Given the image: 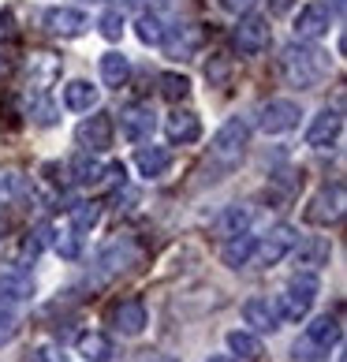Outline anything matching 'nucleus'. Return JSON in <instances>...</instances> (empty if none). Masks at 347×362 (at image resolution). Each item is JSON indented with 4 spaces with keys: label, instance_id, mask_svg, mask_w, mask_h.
Instances as JSON below:
<instances>
[{
    "label": "nucleus",
    "instance_id": "1",
    "mask_svg": "<svg viewBox=\"0 0 347 362\" xmlns=\"http://www.w3.org/2000/svg\"><path fill=\"white\" fill-rule=\"evenodd\" d=\"M329 71H332L329 52L317 49L314 42H291L280 52V75L295 90H317L329 78Z\"/></svg>",
    "mask_w": 347,
    "mask_h": 362
},
{
    "label": "nucleus",
    "instance_id": "2",
    "mask_svg": "<svg viewBox=\"0 0 347 362\" xmlns=\"http://www.w3.org/2000/svg\"><path fill=\"white\" fill-rule=\"evenodd\" d=\"M247 146H250V124L247 119H239V116L224 119L217 127V135L209 139V165L217 172H232L239 160H243Z\"/></svg>",
    "mask_w": 347,
    "mask_h": 362
},
{
    "label": "nucleus",
    "instance_id": "3",
    "mask_svg": "<svg viewBox=\"0 0 347 362\" xmlns=\"http://www.w3.org/2000/svg\"><path fill=\"white\" fill-rule=\"evenodd\" d=\"M317 291H322V280H317V273H295L288 280V288L276 295V310H280V321H306L314 310V299Z\"/></svg>",
    "mask_w": 347,
    "mask_h": 362
},
{
    "label": "nucleus",
    "instance_id": "4",
    "mask_svg": "<svg viewBox=\"0 0 347 362\" xmlns=\"http://www.w3.org/2000/svg\"><path fill=\"white\" fill-rule=\"evenodd\" d=\"M343 206H347V187H343V180H332L310 198V206H306L302 217H306V224L329 228L343 217Z\"/></svg>",
    "mask_w": 347,
    "mask_h": 362
},
{
    "label": "nucleus",
    "instance_id": "5",
    "mask_svg": "<svg viewBox=\"0 0 347 362\" xmlns=\"http://www.w3.org/2000/svg\"><path fill=\"white\" fill-rule=\"evenodd\" d=\"M232 42L239 49V57H261L273 42V26L261 16H239L235 30H232Z\"/></svg>",
    "mask_w": 347,
    "mask_h": 362
},
{
    "label": "nucleus",
    "instance_id": "6",
    "mask_svg": "<svg viewBox=\"0 0 347 362\" xmlns=\"http://www.w3.org/2000/svg\"><path fill=\"white\" fill-rule=\"evenodd\" d=\"M75 142L83 146L86 153H109L112 142H116V124H112V116H109V112H93V116H86L83 124H78V131H75Z\"/></svg>",
    "mask_w": 347,
    "mask_h": 362
},
{
    "label": "nucleus",
    "instance_id": "7",
    "mask_svg": "<svg viewBox=\"0 0 347 362\" xmlns=\"http://www.w3.org/2000/svg\"><path fill=\"white\" fill-rule=\"evenodd\" d=\"M153 127H157V112L146 101H135V105H127V109H119V139L124 142H131V146L150 142Z\"/></svg>",
    "mask_w": 347,
    "mask_h": 362
},
{
    "label": "nucleus",
    "instance_id": "8",
    "mask_svg": "<svg viewBox=\"0 0 347 362\" xmlns=\"http://www.w3.org/2000/svg\"><path fill=\"white\" fill-rule=\"evenodd\" d=\"M299 116H302V109H299L295 101L273 98V101H265V105H261L258 127L265 131V135H288V131H295V127H299Z\"/></svg>",
    "mask_w": 347,
    "mask_h": 362
},
{
    "label": "nucleus",
    "instance_id": "9",
    "mask_svg": "<svg viewBox=\"0 0 347 362\" xmlns=\"http://www.w3.org/2000/svg\"><path fill=\"white\" fill-rule=\"evenodd\" d=\"M299 232L291 224H276L265 239H258V250H254V262L261 265V269H273V265H280L291 254V247H295Z\"/></svg>",
    "mask_w": 347,
    "mask_h": 362
},
{
    "label": "nucleus",
    "instance_id": "10",
    "mask_svg": "<svg viewBox=\"0 0 347 362\" xmlns=\"http://www.w3.org/2000/svg\"><path fill=\"white\" fill-rule=\"evenodd\" d=\"M57 83H60V57H52V52L30 57V64H26V90H30L34 98H49V90Z\"/></svg>",
    "mask_w": 347,
    "mask_h": 362
},
{
    "label": "nucleus",
    "instance_id": "11",
    "mask_svg": "<svg viewBox=\"0 0 347 362\" xmlns=\"http://www.w3.org/2000/svg\"><path fill=\"white\" fill-rule=\"evenodd\" d=\"M340 135H343L340 109H322L310 119V127H306V146H310V150H332V146L340 142Z\"/></svg>",
    "mask_w": 347,
    "mask_h": 362
},
{
    "label": "nucleus",
    "instance_id": "12",
    "mask_svg": "<svg viewBox=\"0 0 347 362\" xmlns=\"http://www.w3.org/2000/svg\"><path fill=\"white\" fill-rule=\"evenodd\" d=\"M109 325L119 337H142L146 325H150V310H146L142 299H124L109 310Z\"/></svg>",
    "mask_w": 347,
    "mask_h": 362
},
{
    "label": "nucleus",
    "instance_id": "13",
    "mask_svg": "<svg viewBox=\"0 0 347 362\" xmlns=\"http://www.w3.org/2000/svg\"><path fill=\"white\" fill-rule=\"evenodd\" d=\"M161 49L172 60H191V57H198V49H202V30L191 23H168V34H165Z\"/></svg>",
    "mask_w": 347,
    "mask_h": 362
},
{
    "label": "nucleus",
    "instance_id": "14",
    "mask_svg": "<svg viewBox=\"0 0 347 362\" xmlns=\"http://www.w3.org/2000/svg\"><path fill=\"white\" fill-rule=\"evenodd\" d=\"M291 254H295V269L299 273H317L322 265H329L332 243H329L325 235H306V239H295Z\"/></svg>",
    "mask_w": 347,
    "mask_h": 362
},
{
    "label": "nucleus",
    "instance_id": "15",
    "mask_svg": "<svg viewBox=\"0 0 347 362\" xmlns=\"http://www.w3.org/2000/svg\"><path fill=\"white\" fill-rule=\"evenodd\" d=\"M302 340L310 344L314 351H322V355H329L332 347H340V340H343L340 314H317L310 325H306V337H302Z\"/></svg>",
    "mask_w": 347,
    "mask_h": 362
},
{
    "label": "nucleus",
    "instance_id": "16",
    "mask_svg": "<svg viewBox=\"0 0 347 362\" xmlns=\"http://www.w3.org/2000/svg\"><path fill=\"white\" fill-rule=\"evenodd\" d=\"M243 321L250 325V332H276L280 329V310L269 295H254V299L243 303Z\"/></svg>",
    "mask_w": 347,
    "mask_h": 362
},
{
    "label": "nucleus",
    "instance_id": "17",
    "mask_svg": "<svg viewBox=\"0 0 347 362\" xmlns=\"http://www.w3.org/2000/svg\"><path fill=\"white\" fill-rule=\"evenodd\" d=\"M329 26H332V19L322 4H306V8H299L291 30H295V42H322L329 34Z\"/></svg>",
    "mask_w": 347,
    "mask_h": 362
},
{
    "label": "nucleus",
    "instance_id": "18",
    "mask_svg": "<svg viewBox=\"0 0 347 362\" xmlns=\"http://www.w3.org/2000/svg\"><path fill=\"white\" fill-rule=\"evenodd\" d=\"M135 262H139V247L131 243V239H116V243H109V247L101 250L98 273H101V280H105V276H116V273L131 269Z\"/></svg>",
    "mask_w": 347,
    "mask_h": 362
},
{
    "label": "nucleus",
    "instance_id": "19",
    "mask_svg": "<svg viewBox=\"0 0 347 362\" xmlns=\"http://www.w3.org/2000/svg\"><path fill=\"white\" fill-rule=\"evenodd\" d=\"M45 30L57 37H78L90 30V19L78 8H49L45 11Z\"/></svg>",
    "mask_w": 347,
    "mask_h": 362
},
{
    "label": "nucleus",
    "instance_id": "20",
    "mask_svg": "<svg viewBox=\"0 0 347 362\" xmlns=\"http://www.w3.org/2000/svg\"><path fill=\"white\" fill-rule=\"evenodd\" d=\"M165 135H168V142L172 146H191V142H198L202 139V119H198L194 112H172L168 119H165Z\"/></svg>",
    "mask_w": 347,
    "mask_h": 362
},
{
    "label": "nucleus",
    "instance_id": "21",
    "mask_svg": "<svg viewBox=\"0 0 347 362\" xmlns=\"http://www.w3.org/2000/svg\"><path fill=\"white\" fill-rule=\"evenodd\" d=\"M254 250H258V239L250 232H239V235H228L220 243V262L228 269H243V265L254 262Z\"/></svg>",
    "mask_w": 347,
    "mask_h": 362
},
{
    "label": "nucleus",
    "instance_id": "22",
    "mask_svg": "<svg viewBox=\"0 0 347 362\" xmlns=\"http://www.w3.org/2000/svg\"><path fill=\"white\" fill-rule=\"evenodd\" d=\"M135 168L142 172L146 180H165L168 168H172V150L168 146H139Z\"/></svg>",
    "mask_w": 347,
    "mask_h": 362
},
{
    "label": "nucleus",
    "instance_id": "23",
    "mask_svg": "<svg viewBox=\"0 0 347 362\" xmlns=\"http://www.w3.org/2000/svg\"><path fill=\"white\" fill-rule=\"evenodd\" d=\"M64 172H68V183H75V187H98L101 183V172H105V165L93 153H75L68 165H64Z\"/></svg>",
    "mask_w": 347,
    "mask_h": 362
},
{
    "label": "nucleus",
    "instance_id": "24",
    "mask_svg": "<svg viewBox=\"0 0 347 362\" xmlns=\"http://www.w3.org/2000/svg\"><path fill=\"white\" fill-rule=\"evenodd\" d=\"M98 101H101V90L86 83V78H75V83L64 86V109L68 112H90L98 109Z\"/></svg>",
    "mask_w": 347,
    "mask_h": 362
},
{
    "label": "nucleus",
    "instance_id": "25",
    "mask_svg": "<svg viewBox=\"0 0 347 362\" xmlns=\"http://www.w3.org/2000/svg\"><path fill=\"white\" fill-rule=\"evenodd\" d=\"M75 347H78V355H83L86 362H112V355H116V344H112V337H105V332H83V337L75 340Z\"/></svg>",
    "mask_w": 347,
    "mask_h": 362
},
{
    "label": "nucleus",
    "instance_id": "26",
    "mask_svg": "<svg viewBox=\"0 0 347 362\" xmlns=\"http://www.w3.org/2000/svg\"><path fill=\"white\" fill-rule=\"evenodd\" d=\"M224 340H228V351H232L239 362H258V358L265 355L261 337H258V332H250V329H232Z\"/></svg>",
    "mask_w": 347,
    "mask_h": 362
},
{
    "label": "nucleus",
    "instance_id": "27",
    "mask_svg": "<svg viewBox=\"0 0 347 362\" xmlns=\"http://www.w3.org/2000/svg\"><path fill=\"white\" fill-rule=\"evenodd\" d=\"M34 295V280L26 276L23 269H8L0 273V303H26Z\"/></svg>",
    "mask_w": 347,
    "mask_h": 362
},
{
    "label": "nucleus",
    "instance_id": "28",
    "mask_svg": "<svg viewBox=\"0 0 347 362\" xmlns=\"http://www.w3.org/2000/svg\"><path fill=\"white\" fill-rule=\"evenodd\" d=\"M101 83L105 86H112V90H119V86H127V78H131V60L124 57V52H105L101 57Z\"/></svg>",
    "mask_w": 347,
    "mask_h": 362
},
{
    "label": "nucleus",
    "instance_id": "29",
    "mask_svg": "<svg viewBox=\"0 0 347 362\" xmlns=\"http://www.w3.org/2000/svg\"><path fill=\"white\" fill-rule=\"evenodd\" d=\"M135 34H139V42L142 45H153V49H161L165 42V34H168V23L157 16V11H142L139 23H135Z\"/></svg>",
    "mask_w": 347,
    "mask_h": 362
},
{
    "label": "nucleus",
    "instance_id": "30",
    "mask_svg": "<svg viewBox=\"0 0 347 362\" xmlns=\"http://www.w3.org/2000/svg\"><path fill=\"white\" fill-rule=\"evenodd\" d=\"M250 228V206H228L220 213V221H217V235L220 239H228V235H239V232H247Z\"/></svg>",
    "mask_w": 347,
    "mask_h": 362
},
{
    "label": "nucleus",
    "instance_id": "31",
    "mask_svg": "<svg viewBox=\"0 0 347 362\" xmlns=\"http://www.w3.org/2000/svg\"><path fill=\"white\" fill-rule=\"evenodd\" d=\"M52 243V224H37L34 232H26L23 247H19V262H37L42 250Z\"/></svg>",
    "mask_w": 347,
    "mask_h": 362
},
{
    "label": "nucleus",
    "instance_id": "32",
    "mask_svg": "<svg viewBox=\"0 0 347 362\" xmlns=\"http://www.w3.org/2000/svg\"><path fill=\"white\" fill-rule=\"evenodd\" d=\"M98 221H101V206L98 202H75V206H68V224L75 228V232H90Z\"/></svg>",
    "mask_w": 347,
    "mask_h": 362
},
{
    "label": "nucleus",
    "instance_id": "33",
    "mask_svg": "<svg viewBox=\"0 0 347 362\" xmlns=\"http://www.w3.org/2000/svg\"><path fill=\"white\" fill-rule=\"evenodd\" d=\"M157 83H161V98H168V101H183L187 93H191V78L180 75V71L157 75Z\"/></svg>",
    "mask_w": 347,
    "mask_h": 362
},
{
    "label": "nucleus",
    "instance_id": "34",
    "mask_svg": "<svg viewBox=\"0 0 347 362\" xmlns=\"http://www.w3.org/2000/svg\"><path fill=\"white\" fill-rule=\"evenodd\" d=\"M52 247H57V254H60L64 262H75L78 254H83V232H75V228L68 224V232L52 239Z\"/></svg>",
    "mask_w": 347,
    "mask_h": 362
},
{
    "label": "nucleus",
    "instance_id": "35",
    "mask_svg": "<svg viewBox=\"0 0 347 362\" xmlns=\"http://www.w3.org/2000/svg\"><path fill=\"white\" fill-rule=\"evenodd\" d=\"M98 26H101V37L119 42V37H124V11H119V8H109V11H105V16L98 19Z\"/></svg>",
    "mask_w": 347,
    "mask_h": 362
},
{
    "label": "nucleus",
    "instance_id": "36",
    "mask_svg": "<svg viewBox=\"0 0 347 362\" xmlns=\"http://www.w3.org/2000/svg\"><path fill=\"white\" fill-rule=\"evenodd\" d=\"M228 75H232V60L228 57H209V64H206L209 86H228Z\"/></svg>",
    "mask_w": 347,
    "mask_h": 362
},
{
    "label": "nucleus",
    "instance_id": "37",
    "mask_svg": "<svg viewBox=\"0 0 347 362\" xmlns=\"http://www.w3.org/2000/svg\"><path fill=\"white\" fill-rule=\"evenodd\" d=\"M19 191H23V176L16 168H4V172H0V206H8Z\"/></svg>",
    "mask_w": 347,
    "mask_h": 362
},
{
    "label": "nucleus",
    "instance_id": "38",
    "mask_svg": "<svg viewBox=\"0 0 347 362\" xmlns=\"http://www.w3.org/2000/svg\"><path fill=\"white\" fill-rule=\"evenodd\" d=\"M26 362H68V355H64V347H57V344H37Z\"/></svg>",
    "mask_w": 347,
    "mask_h": 362
},
{
    "label": "nucleus",
    "instance_id": "39",
    "mask_svg": "<svg viewBox=\"0 0 347 362\" xmlns=\"http://www.w3.org/2000/svg\"><path fill=\"white\" fill-rule=\"evenodd\" d=\"M16 337H19V317L8 314V310H0V347L11 344Z\"/></svg>",
    "mask_w": 347,
    "mask_h": 362
},
{
    "label": "nucleus",
    "instance_id": "40",
    "mask_svg": "<svg viewBox=\"0 0 347 362\" xmlns=\"http://www.w3.org/2000/svg\"><path fill=\"white\" fill-rule=\"evenodd\" d=\"M16 16L11 11H0V45H8V42H16Z\"/></svg>",
    "mask_w": 347,
    "mask_h": 362
},
{
    "label": "nucleus",
    "instance_id": "41",
    "mask_svg": "<svg viewBox=\"0 0 347 362\" xmlns=\"http://www.w3.org/2000/svg\"><path fill=\"white\" fill-rule=\"evenodd\" d=\"M254 4H258V0H217V8L228 11V16H247Z\"/></svg>",
    "mask_w": 347,
    "mask_h": 362
},
{
    "label": "nucleus",
    "instance_id": "42",
    "mask_svg": "<svg viewBox=\"0 0 347 362\" xmlns=\"http://www.w3.org/2000/svg\"><path fill=\"white\" fill-rule=\"evenodd\" d=\"M325 11H329V19H340L343 16V0H317Z\"/></svg>",
    "mask_w": 347,
    "mask_h": 362
},
{
    "label": "nucleus",
    "instance_id": "43",
    "mask_svg": "<svg viewBox=\"0 0 347 362\" xmlns=\"http://www.w3.org/2000/svg\"><path fill=\"white\" fill-rule=\"evenodd\" d=\"M291 4H295V0H269V11H273V16H288Z\"/></svg>",
    "mask_w": 347,
    "mask_h": 362
},
{
    "label": "nucleus",
    "instance_id": "44",
    "mask_svg": "<svg viewBox=\"0 0 347 362\" xmlns=\"http://www.w3.org/2000/svg\"><path fill=\"white\" fill-rule=\"evenodd\" d=\"M206 362H239V358H235V355H209Z\"/></svg>",
    "mask_w": 347,
    "mask_h": 362
},
{
    "label": "nucleus",
    "instance_id": "45",
    "mask_svg": "<svg viewBox=\"0 0 347 362\" xmlns=\"http://www.w3.org/2000/svg\"><path fill=\"white\" fill-rule=\"evenodd\" d=\"M4 71H8V49L0 45V75H4Z\"/></svg>",
    "mask_w": 347,
    "mask_h": 362
},
{
    "label": "nucleus",
    "instance_id": "46",
    "mask_svg": "<svg viewBox=\"0 0 347 362\" xmlns=\"http://www.w3.org/2000/svg\"><path fill=\"white\" fill-rule=\"evenodd\" d=\"M150 362H176V358H172V355H157V358H150Z\"/></svg>",
    "mask_w": 347,
    "mask_h": 362
},
{
    "label": "nucleus",
    "instance_id": "47",
    "mask_svg": "<svg viewBox=\"0 0 347 362\" xmlns=\"http://www.w3.org/2000/svg\"><path fill=\"white\" fill-rule=\"evenodd\" d=\"M4 232H8V221H0V239H4Z\"/></svg>",
    "mask_w": 347,
    "mask_h": 362
},
{
    "label": "nucleus",
    "instance_id": "48",
    "mask_svg": "<svg viewBox=\"0 0 347 362\" xmlns=\"http://www.w3.org/2000/svg\"><path fill=\"white\" fill-rule=\"evenodd\" d=\"M83 4H101V0H83Z\"/></svg>",
    "mask_w": 347,
    "mask_h": 362
}]
</instances>
